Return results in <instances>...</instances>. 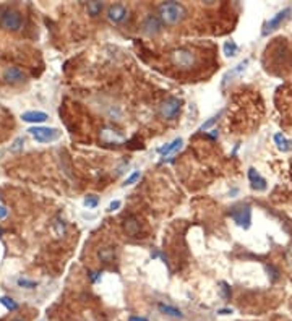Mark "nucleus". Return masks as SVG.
Masks as SVG:
<instances>
[{
	"label": "nucleus",
	"mask_w": 292,
	"mask_h": 321,
	"mask_svg": "<svg viewBox=\"0 0 292 321\" xmlns=\"http://www.w3.org/2000/svg\"><path fill=\"white\" fill-rule=\"evenodd\" d=\"M159 12V20L169 26H174V24L182 23L185 17H187V10L182 3L177 2H164L159 5L158 8Z\"/></svg>",
	"instance_id": "obj_1"
},
{
	"label": "nucleus",
	"mask_w": 292,
	"mask_h": 321,
	"mask_svg": "<svg viewBox=\"0 0 292 321\" xmlns=\"http://www.w3.org/2000/svg\"><path fill=\"white\" fill-rule=\"evenodd\" d=\"M170 64L174 67H177L179 70H190L196 65V55L187 47H179L174 49L172 52L169 54Z\"/></svg>",
	"instance_id": "obj_2"
},
{
	"label": "nucleus",
	"mask_w": 292,
	"mask_h": 321,
	"mask_svg": "<svg viewBox=\"0 0 292 321\" xmlns=\"http://www.w3.org/2000/svg\"><path fill=\"white\" fill-rule=\"evenodd\" d=\"M0 26L8 29V31H18L23 26L21 13L13 8H5L0 12Z\"/></svg>",
	"instance_id": "obj_3"
},
{
	"label": "nucleus",
	"mask_w": 292,
	"mask_h": 321,
	"mask_svg": "<svg viewBox=\"0 0 292 321\" xmlns=\"http://www.w3.org/2000/svg\"><path fill=\"white\" fill-rule=\"evenodd\" d=\"M182 103L177 98H167L159 104V114L166 120H172L179 115Z\"/></svg>",
	"instance_id": "obj_4"
},
{
	"label": "nucleus",
	"mask_w": 292,
	"mask_h": 321,
	"mask_svg": "<svg viewBox=\"0 0 292 321\" xmlns=\"http://www.w3.org/2000/svg\"><path fill=\"white\" fill-rule=\"evenodd\" d=\"M28 131L41 143L54 141L60 136V131L57 128H49V127H33V128H29Z\"/></svg>",
	"instance_id": "obj_5"
},
{
	"label": "nucleus",
	"mask_w": 292,
	"mask_h": 321,
	"mask_svg": "<svg viewBox=\"0 0 292 321\" xmlns=\"http://www.w3.org/2000/svg\"><path fill=\"white\" fill-rule=\"evenodd\" d=\"M291 13H292V8H284V10H281V12L276 13L273 18H270V21L265 24L263 36H268L270 33L276 31V29H278L281 24H283L286 20L291 17Z\"/></svg>",
	"instance_id": "obj_6"
},
{
	"label": "nucleus",
	"mask_w": 292,
	"mask_h": 321,
	"mask_svg": "<svg viewBox=\"0 0 292 321\" xmlns=\"http://www.w3.org/2000/svg\"><path fill=\"white\" fill-rule=\"evenodd\" d=\"M230 217L234 219L235 224L244 229H249L250 227V222H251V210L249 206H240V208H234L230 211Z\"/></svg>",
	"instance_id": "obj_7"
},
{
	"label": "nucleus",
	"mask_w": 292,
	"mask_h": 321,
	"mask_svg": "<svg viewBox=\"0 0 292 321\" xmlns=\"http://www.w3.org/2000/svg\"><path fill=\"white\" fill-rule=\"evenodd\" d=\"M163 29V23L158 17H153V15H148L145 20H143V24H142V31L148 36H156L161 33Z\"/></svg>",
	"instance_id": "obj_8"
},
{
	"label": "nucleus",
	"mask_w": 292,
	"mask_h": 321,
	"mask_svg": "<svg viewBox=\"0 0 292 321\" xmlns=\"http://www.w3.org/2000/svg\"><path fill=\"white\" fill-rule=\"evenodd\" d=\"M127 17V8L122 3H114L107 8V20L110 23H120Z\"/></svg>",
	"instance_id": "obj_9"
},
{
	"label": "nucleus",
	"mask_w": 292,
	"mask_h": 321,
	"mask_svg": "<svg viewBox=\"0 0 292 321\" xmlns=\"http://www.w3.org/2000/svg\"><path fill=\"white\" fill-rule=\"evenodd\" d=\"M247 65H249V60H242V62H240L239 65H235V67L232 68V70H229L228 73H226L224 76H223V81H221V86H223V88H226V86H228L230 81H232L235 76H239L240 73H242V71L247 68Z\"/></svg>",
	"instance_id": "obj_10"
},
{
	"label": "nucleus",
	"mask_w": 292,
	"mask_h": 321,
	"mask_svg": "<svg viewBox=\"0 0 292 321\" xmlns=\"http://www.w3.org/2000/svg\"><path fill=\"white\" fill-rule=\"evenodd\" d=\"M249 180H250L251 188H253V190H256V192L266 190V180L253 169V167H250L249 169Z\"/></svg>",
	"instance_id": "obj_11"
},
{
	"label": "nucleus",
	"mask_w": 292,
	"mask_h": 321,
	"mask_svg": "<svg viewBox=\"0 0 292 321\" xmlns=\"http://www.w3.org/2000/svg\"><path fill=\"white\" fill-rule=\"evenodd\" d=\"M3 80L7 83H20L24 80V73L18 67H8L3 71Z\"/></svg>",
	"instance_id": "obj_12"
},
{
	"label": "nucleus",
	"mask_w": 292,
	"mask_h": 321,
	"mask_svg": "<svg viewBox=\"0 0 292 321\" xmlns=\"http://www.w3.org/2000/svg\"><path fill=\"white\" fill-rule=\"evenodd\" d=\"M21 119L24 122H29V124H41V122H46L49 119V115L46 112H39V110H29L24 112L21 115Z\"/></svg>",
	"instance_id": "obj_13"
},
{
	"label": "nucleus",
	"mask_w": 292,
	"mask_h": 321,
	"mask_svg": "<svg viewBox=\"0 0 292 321\" xmlns=\"http://www.w3.org/2000/svg\"><path fill=\"white\" fill-rule=\"evenodd\" d=\"M124 229H125V232H127L128 235L137 237L140 234V229H142V226H140L137 217L128 216V217H125V221H124Z\"/></svg>",
	"instance_id": "obj_14"
},
{
	"label": "nucleus",
	"mask_w": 292,
	"mask_h": 321,
	"mask_svg": "<svg viewBox=\"0 0 292 321\" xmlns=\"http://www.w3.org/2000/svg\"><path fill=\"white\" fill-rule=\"evenodd\" d=\"M101 138H103L105 143H114L115 145V143H122L125 140V136L122 133H119V131H115V130L105 128V130L101 131Z\"/></svg>",
	"instance_id": "obj_15"
},
{
	"label": "nucleus",
	"mask_w": 292,
	"mask_h": 321,
	"mask_svg": "<svg viewBox=\"0 0 292 321\" xmlns=\"http://www.w3.org/2000/svg\"><path fill=\"white\" fill-rule=\"evenodd\" d=\"M158 310H159V312L163 313V315H166V317H170V318H182V317H184L182 312H180L179 308L172 307V305L163 303V302L158 303Z\"/></svg>",
	"instance_id": "obj_16"
},
{
	"label": "nucleus",
	"mask_w": 292,
	"mask_h": 321,
	"mask_svg": "<svg viewBox=\"0 0 292 321\" xmlns=\"http://www.w3.org/2000/svg\"><path fill=\"white\" fill-rule=\"evenodd\" d=\"M182 138H175L172 143H169V145H166V146H163V148H159V154L163 156V157H167L170 152H174V151H177V150H180L182 148Z\"/></svg>",
	"instance_id": "obj_17"
},
{
	"label": "nucleus",
	"mask_w": 292,
	"mask_h": 321,
	"mask_svg": "<svg viewBox=\"0 0 292 321\" xmlns=\"http://www.w3.org/2000/svg\"><path fill=\"white\" fill-rule=\"evenodd\" d=\"M114 257H115V248L112 247H104L98 252V258L103 263H110L114 259Z\"/></svg>",
	"instance_id": "obj_18"
},
{
	"label": "nucleus",
	"mask_w": 292,
	"mask_h": 321,
	"mask_svg": "<svg viewBox=\"0 0 292 321\" xmlns=\"http://www.w3.org/2000/svg\"><path fill=\"white\" fill-rule=\"evenodd\" d=\"M274 143H276V146H278L279 151H289L291 150V141L286 138L283 133L274 135Z\"/></svg>",
	"instance_id": "obj_19"
},
{
	"label": "nucleus",
	"mask_w": 292,
	"mask_h": 321,
	"mask_svg": "<svg viewBox=\"0 0 292 321\" xmlns=\"http://www.w3.org/2000/svg\"><path fill=\"white\" fill-rule=\"evenodd\" d=\"M104 5L103 2H88L86 5V10H88V15L89 17H98V15H101V12H103Z\"/></svg>",
	"instance_id": "obj_20"
},
{
	"label": "nucleus",
	"mask_w": 292,
	"mask_h": 321,
	"mask_svg": "<svg viewBox=\"0 0 292 321\" xmlns=\"http://www.w3.org/2000/svg\"><path fill=\"white\" fill-rule=\"evenodd\" d=\"M237 50H239V47L234 41H226L224 45H223V52H224L226 57H234V55L237 54Z\"/></svg>",
	"instance_id": "obj_21"
},
{
	"label": "nucleus",
	"mask_w": 292,
	"mask_h": 321,
	"mask_svg": "<svg viewBox=\"0 0 292 321\" xmlns=\"http://www.w3.org/2000/svg\"><path fill=\"white\" fill-rule=\"evenodd\" d=\"M0 303H2L7 310H12V312L18 308V303L15 302L13 299H10V297H2V299H0Z\"/></svg>",
	"instance_id": "obj_22"
},
{
	"label": "nucleus",
	"mask_w": 292,
	"mask_h": 321,
	"mask_svg": "<svg viewBox=\"0 0 292 321\" xmlns=\"http://www.w3.org/2000/svg\"><path fill=\"white\" fill-rule=\"evenodd\" d=\"M17 284L20 285V287H23V289H34L38 285V282L29 281V279H26V278H20L18 281H17Z\"/></svg>",
	"instance_id": "obj_23"
},
{
	"label": "nucleus",
	"mask_w": 292,
	"mask_h": 321,
	"mask_svg": "<svg viewBox=\"0 0 292 321\" xmlns=\"http://www.w3.org/2000/svg\"><path fill=\"white\" fill-rule=\"evenodd\" d=\"M54 231H55V234H57V237H62L63 234H65V224H63V221L57 219V221L54 222Z\"/></svg>",
	"instance_id": "obj_24"
},
{
	"label": "nucleus",
	"mask_w": 292,
	"mask_h": 321,
	"mask_svg": "<svg viewBox=\"0 0 292 321\" xmlns=\"http://www.w3.org/2000/svg\"><path fill=\"white\" fill-rule=\"evenodd\" d=\"M98 203H99V200H98L96 195H88L86 198H84V206H88V208H96Z\"/></svg>",
	"instance_id": "obj_25"
},
{
	"label": "nucleus",
	"mask_w": 292,
	"mask_h": 321,
	"mask_svg": "<svg viewBox=\"0 0 292 321\" xmlns=\"http://www.w3.org/2000/svg\"><path fill=\"white\" fill-rule=\"evenodd\" d=\"M216 122H218V117H211V119H209L208 122H205V124L200 127V130H198V131H206V130L209 128V127H213V125L216 124Z\"/></svg>",
	"instance_id": "obj_26"
},
{
	"label": "nucleus",
	"mask_w": 292,
	"mask_h": 321,
	"mask_svg": "<svg viewBox=\"0 0 292 321\" xmlns=\"http://www.w3.org/2000/svg\"><path fill=\"white\" fill-rule=\"evenodd\" d=\"M140 175H142V174H140V171H137V172H133V174H132V175H130V177L127 178V180H125V183H124V185H133V183H135V182H137V180H138V178H140Z\"/></svg>",
	"instance_id": "obj_27"
},
{
	"label": "nucleus",
	"mask_w": 292,
	"mask_h": 321,
	"mask_svg": "<svg viewBox=\"0 0 292 321\" xmlns=\"http://www.w3.org/2000/svg\"><path fill=\"white\" fill-rule=\"evenodd\" d=\"M23 145H24V140H23V138H17V140L13 141V146L10 148V150H12L13 152H15V151H20V150L23 148Z\"/></svg>",
	"instance_id": "obj_28"
},
{
	"label": "nucleus",
	"mask_w": 292,
	"mask_h": 321,
	"mask_svg": "<svg viewBox=\"0 0 292 321\" xmlns=\"http://www.w3.org/2000/svg\"><path fill=\"white\" fill-rule=\"evenodd\" d=\"M120 206H122V203H120L119 200H115V201H112V203H110V205H109L107 211H109V213H112V211H117Z\"/></svg>",
	"instance_id": "obj_29"
},
{
	"label": "nucleus",
	"mask_w": 292,
	"mask_h": 321,
	"mask_svg": "<svg viewBox=\"0 0 292 321\" xmlns=\"http://www.w3.org/2000/svg\"><path fill=\"white\" fill-rule=\"evenodd\" d=\"M223 290H224V297L229 299L230 297V290H229V285L226 284V282H223Z\"/></svg>",
	"instance_id": "obj_30"
},
{
	"label": "nucleus",
	"mask_w": 292,
	"mask_h": 321,
	"mask_svg": "<svg viewBox=\"0 0 292 321\" xmlns=\"http://www.w3.org/2000/svg\"><path fill=\"white\" fill-rule=\"evenodd\" d=\"M89 278H91V281H93V282H96V281H98V278H99V273H89Z\"/></svg>",
	"instance_id": "obj_31"
},
{
	"label": "nucleus",
	"mask_w": 292,
	"mask_h": 321,
	"mask_svg": "<svg viewBox=\"0 0 292 321\" xmlns=\"http://www.w3.org/2000/svg\"><path fill=\"white\" fill-rule=\"evenodd\" d=\"M128 321H148L145 317H130Z\"/></svg>",
	"instance_id": "obj_32"
},
{
	"label": "nucleus",
	"mask_w": 292,
	"mask_h": 321,
	"mask_svg": "<svg viewBox=\"0 0 292 321\" xmlns=\"http://www.w3.org/2000/svg\"><path fill=\"white\" fill-rule=\"evenodd\" d=\"M3 217H7V210H5L3 206H0V219H3Z\"/></svg>",
	"instance_id": "obj_33"
},
{
	"label": "nucleus",
	"mask_w": 292,
	"mask_h": 321,
	"mask_svg": "<svg viewBox=\"0 0 292 321\" xmlns=\"http://www.w3.org/2000/svg\"><path fill=\"white\" fill-rule=\"evenodd\" d=\"M218 313L219 315H229V313H232V310H219Z\"/></svg>",
	"instance_id": "obj_34"
},
{
	"label": "nucleus",
	"mask_w": 292,
	"mask_h": 321,
	"mask_svg": "<svg viewBox=\"0 0 292 321\" xmlns=\"http://www.w3.org/2000/svg\"><path fill=\"white\" fill-rule=\"evenodd\" d=\"M12 321H23V320H20V318H15V320H12Z\"/></svg>",
	"instance_id": "obj_35"
}]
</instances>
